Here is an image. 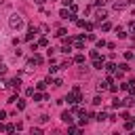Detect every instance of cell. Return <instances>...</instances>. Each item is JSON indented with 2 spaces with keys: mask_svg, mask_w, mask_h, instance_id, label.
<instances>
[{
  "mask_svg": "<svg viewBox=\"0 0 135 135\" xmlns=\"http://www.w3.org/2000/svg\"><path fill=\"white\" fill-rule=\"evenodd\" d=\"M116 36H118V38H127V32H124V27H116Z\"/></svg>",
  "mask_w": 135,
  "mask_h": 135,
  "instance_id": "obj_11",
  "label": "cell"
},
{
  "mask_svg": "<svg viewBox=\"0 0 135 135\" xmlns=\"http://www.w3.org/2000/svg\"><path fill=\"white\" fill-rule=\"evenodd\" d=\"M124 129H127V131H133V129H135V122H133V120H127V122H124Z\"/></svg>",
  "mask_w": 135,
  "mask_h": 135,
  "instance_id": "obj_16",
  "label": "cell"
},
{
  "mask_svg": "<svg viewBox=\"0 0 135 135\" xmlns=\"http://www.w3.org/2000/svg\"><path fill=\"white\" fill-rule=\"evenodd\" d=\"M95 19H97V23H101V21H105V19H108V13H105L103 8H99V11L95 13Z\"/></svg>",
  "mask_w": 135,
  "mask_h": 135,
  "instance_id": "obj_5",
  "label": "cell"
},
{
  "mask_svg": "<svg viewBox=\"0 0 135 135\" xmlns=\"http://www.w3.org/2000/svg\"><path fill=\"white\" fill-rule=\"evenodd\" d=\"M97 42V49H101V46H105V40H95Z\"/></svg>",
  "mask_w": 135,
  "mask_h": 135,
  "instance_id": "obj_28",
  "label": "cell"
},
{
  "mask_svg": "<svg viewBox=\"0 0 135 135\" xmlns=\"http://www.w3.org/2000/svg\"><path fill=\"white\" fill-rule=\"evenodd\" d=\"M101 30H103V32H110V30H112V25H110L108 21H103V23H101Z\"/></svg>",
  "mask_w": 135,
  "mask_h": 135,
  "instance_id": "obj_19",
  "label": "cell"
},
{
  "mask_svg": "<svg viewBox=\"0 0 135 135\" xmlns=\"http://www.w3.org/2000/svg\"><path fill=\"white\" fill-rule=\"evenodd\" d=\"M6 89H11V91H19V89H21V78L17 76V78H13V80H8V84H6Z\"/></svg>",
  "mask_w": 135,
  "mask_h": 135,
  "instance_id": "obj_3",
  "label": "cell"
},
{
  "mask_svg": "<svg viewBox=\"0 0 135 135\" xmlns=\"http://www.w3.org/2000/svg\"><path fill=\"white\" fill-rule=\"evenodd\" d=\"M110 82H112V78H108V80H99V82H97V91H105V89L110 86Z\"/></svg>",
  "mask_w": 135,
  "mask_h": 135,
  "instance_id": "obj_7",
  "label": "cell"
},
{
  "mask_svg": "<svg viewBox=\"0 0 135 135\" xmlns=\"http://www.w3.org/2000/svg\"><path fill=\"white\" fill-rule=\"evenodd\" d=\"M74 61H76V63H84V55H76Z\"/></svg>",
  "mask_w": 135,
  "mask_h": 135,
  "instance_id": "obj_21",
  "label": "cell"
},
{
  "mask_svg": "<svg viewBox=\"0 0 135 135\" xmlns=\"http://www.w3.org/2000/svg\"><path fill=\"white\" fill-rule=\"evenodd\" d=\"M13 103H17V110H25V101L23 99H15Z\"/></svg>",
  "mask_w": 135,
  "mask_h": 135,
  "instance_id": "obj_14",
  "label": "cell"
},
{
  "mask_svg": "<svg viewBox=\"0 0 135 135\" xmlns=\"http://www.w3.org/2000/svg\"><path fill=\"white\" fill-rule=\"evenodd\" d=\"M36 34H38V27H36V25H30V30H27V34H25V40H32Z\"/></svg>",
  "mask_w": 135,
  "mask_h": 135,
  "instance_id": "obj_6",
  "label": "cell"
},
{
  "mask_svg": "<svg viewBox=\"0 0 135 135\" xmlns=\"http://www.w3.org/2000/svg\"><path fill=\"white\" fill-rule=\"evenodd\" d=\"M36 4H38V6H42V4H44V0H36Z\"/></svg>",
  "mask_w": 135,
  "mask_h": 135,
  "instance_id": "obj_34",
  "label": "cell"
},
{
  "mask_svg": "<svg viewBox=\"0 0 135 135\" xmlns=\"http://www.w3.org/2000/svg\"><path fill=\"white\" fill-rule=\"evenodd\" d=\"M72 2H74V0H63V6H65V8H68V6H70V4H72Z\"/></svg>",
  "mask_w": 135,
  "mask_h": 135,
  "instance_id": "obj_30",
  "label": "cell"
},
{
  "mask_svg": "<svg viewBox=\"0 0 135 135\" xmlns=\"http://www.w3.org/2000/svg\"><path fill=\"white\" fill-rule=\"evenodd\" d=\"M38 44H40V46H49V40H46V38H40V42H38Z\"/></svg>",
  "mask_w": 135,
  "mask_h": 135,
  "instance_id": "obj_25",
  "label": "cell"
},
{
  "mask_svg": "<svg viewBox=\"0 0 135 135\" xmlns=\"http://www.w3.org/2000/svg\"><path fill=\"white\" fill-rule=\"evenodd\" d=\"M46 84H49L46 80H40V82H38L36 86H38V91H44V89H46Z\"/></svg>",
  "mask_w": 135,
  "mask_h": 135,
  "instance_id": "obj_18",
  "label": "cell"
},
{
  "mask_svg": "<svg viewBox=\"0 0 135 135\" xmlns=\"http://www.w3.org/2000/svg\"><path fill=\"white\" fill-rule=\"evenodd\" d=\"M15 131V124H6V133H13Z\"/></svg>",
  "mask_w": 135,
  "mask_h": 135,
  "instance_id": "obj_29",
  "label": "cell"
},
{
  "mask_svg": "<svg viewBox=\"0 0 135 135\" xmlns=\"http://www.w3.org/2000/svg\"><path fill=\"white\" fill-rule=\"evenodd\" d=\"M0 131H6V124H2V122H0Z\"/></svg>",
  "mask_w": 135,
  "mask_h": 135,
  "instance_id": "obj_33",
  "label": "cell"
},
{
  "mask_svg": "<svg viewBox=\"0 0 135 135\" xmlns=\"http://www.w3.org/2000/svg\"><path fill=\"white\" fill-rule=\"evenodd\" d=\"M4 74H6V65H4V63H0V76H4Z\"/></svg>",
  "mask_w": 135,
  "mask_h": 135,
  "instance_id": "obj_27",
  "label": "cell"
},
{
  "mask_svg": "<svg viewBox=\"0 0 135 135\" xmlns=\"http://www.w3.org/2000/svg\"><path fill=\"white\" fill-rule=\"evenodd\" d=\"M105 118H108V114H105V112H99V114L95 116V120H97V122H103Z\"/></svg>",
  "mask_w": 135,
  "mask_h": 135,
  "instance_id": "obj_15",
  "label": "cell"
},
{
  "mask_svg": "<svg viewBox=\"0 0 135 135\" xmlns=\"http://www.w3.org/2000/svg\"><path fill=\"white\" fill-rule=\"evenodd\" d=\"M95 4H97V6H103V4H105V0H95Z\"/></svg>",
  "mask_w": 135,
  "mask_h": 135,
  "instance_id": "obj_31",
  "label": "cell"
},
{
  "mask_svg": "<svg viewBox=\"0 0 135 135\" xmlns=\"http://www.w3.org/2000/svg\"><path fill=\"white\" fill-rule=\"evenodd\" d=\"M65 34H68V32H65V30H63V27H59V30H57V34H55V36H57V38H65Z\"/></svg>",
  "mask_w": 135,
  "mask_h": 135,
  "instance_id": "obj_17",
  "label": "cell"
},
{
  "mask_svg": "<svg viewBox=\"0 0 135 135\" xmlns=\"http://www.w3.org/2000/svg\"><path fill=\"white\" fill-rule=\"evenodd\" d=\"M61 120H63L65 124H72V120H74V112H61Z\"/></svg>",
  "mask_w": 135,
  "mask_h": 135,
  "instance_id": "obj_4",
  "label": "cell"
},
{
  "mask_svg": "<svg viewBox=\"0 0 135 135\" xmlns=\"http://www.w3.org/2000/svg\"><path fill=\"white\" fill-rule=\"evenodd\" d=\"M63 101H68L70 105H76L78 101H82V95H80V86H74V89H72V93H70V95L63 99Z\"/></svg>",
  "mask_w": 135,
  "mask_h": 135,
  "instance_id": "obj_2",
  "label": "cell"
},
{
  "mask_svg": "<svg viewBox=\"0 0 135 135\" xmlns=\"http://www.w3.org/2000/svg\"><path fill=\"white\" fill-rule=\"evenodd\" d=\"M23 17L19 15V13H13L11 17H8V25H11V30H21L23 27Z\"/></svg>",
  "mask_w": 135,
  "mask_h": 135,
  "instance_id": "obj_1",
  "label": "cell"
},
{
  "mask_svg": "<svg viewBox=\"0 0 135 135\" xmlns=\"http://www.w3.org/2000/svg\"><path fill=\"white\" fill-rule=\"evenodd\" d=\"M124 6H127V2H124V0H120V2H114V11H122Z\"/></svg>",
  "mask_w": 135,
  "mask_h": 135,
  "instance_id": "obj_9",
  "label": "cell"
},
{
  "mask_svg": "<svg viewBox=\"0 0 135 135\" xmlns=\"http://www.w3.org/2000/svg\"><path fill=\"white\" fill-rule=\"evenodd\" d=\"M2 118H6V112H4V110H0V120H2Z\"/></svg>",
  "mask_w": 135,
  "mask_h": 135,
  "instance_id": "obj_32",
  "label": "cell"
},
{
  "mask_svg": "<svg viewBox=\"0 0 135 135\" xmlns=\"http://www.w3.org/2000/svg\"><path fill=\"white\" fill-rule=\"evenodd\" d=\"M72 42H74L76 49H82V46H84V40H82V38H76V40H72Z\"/></svg>",
  "mask_w": 135,
  "mask_h": 135,
  "instance_id": "obj_12",
  "label": "cell"
},
{
  "mask_svg": "<svg viewBox=\"0 0 135 135\" xmlns=\"http://www.w3.org/2000/svg\"><path fill=\"white\" fill-rule=\"evenodd\" d=\"M32 97H34V101H42V99H49V97H46V95H42V93H34Z\"/></svg>",
  "mask_w": 135,
  "mask_h": 135,
  "instance_id": "obj_13",
  "label": "cell"
},
{
  "mask_svg": "<svg viewBox=\"0 0 135 135\" xmlns=\"http://www.w3.org/2000/svg\"><path fill=\"white\" fill-rule=\"evenodd\" d=\"M112 105H114V108H122V105H124V103H122V101H120V99H118V97H116V99H114V101H112Z\"/></svg>",
  "mask_w": 135,
  "mask_h": 135,
  "instance_id": "obj_20",
  "label": "cell"
},
{
  "mask_svg": "<svg viewBox=\"0 0 135 135\" xmlns=\"http://www.w3.org/2000/svg\"><path fill=\"white\" fill-rule=\"evenodd\" d=\"M103 68H105V72H108V74H112V72H116V65H114L112 61H110V63H105Z\"/></svg>",
  "mask_w": 135,
  "mask_h": 135,
  "instance_id": "obj_10",
  "label": "cell"
},
{
  "mask_svg": "<svg viewBox=\"0 0 135 135\" xmlns=\"http://www.w3.org/2000/svg\"><path fill=\"white\" fill-rule=\"evenodd\" d=\"M129 32L135 36V21H131V23H129Z\"/></svg>",
  "mask_w": 135,
  "mask_h": 135,
  "instance_id": "obj_24",
  "label": "cell"
},
{
  "mask_svg": "<svg viewBox=\"0 0 135 135\" xmlns=\"http://www.w3.org/2000/svg\"><path fill=\"white\" fill-rule=\"evenodd\" d=\"M133 57H135V55H133V53H131V51H127V53H124V59H127V61H131V59H133Z\"/></svg>",
  "mask_w": 135,
  "mask_h": 135,
  "instance_id": "obj_22",
  "label": "cell"
},
{
  "mask_svg": "<svg viewBox=\"0 0 135 135\" xmlns=\"http://www.w3.org/2000/svg\"><path fill=\"white\" fill-rule=\"evenodd\" d=\"M42 133V129H38V127H32V135H40Z\"/></svg>",
  "mask_w": 135,
  "mask_h": 135,
  "instance_id": "obj_23",
  "label": "cell"
},
{
  "mask_svg": "<svg viewBox=\"0 0 135 135\" xmlns=\"http://www.w3.org/2000/svg\"><path fill=\"white\" fill-rule=\"evenodd\" d=\"M118 68H120V70H122V72H129V70H131V68H129V65H127V63H120V65H118Z\"/></svg>",
  "mask_w": 135,
  "mask_h": 135,
  "instance_id": "obj_26",
  "label": "cell"
},
{
  "mask_svg": "<svg viewBox=\"0 0 135 135\" xmlns=\"http://www.w3.org/2000/svg\"><path fill=\"white\" fill-rule=\"evenodd\" d=\"M78 27H84V30H93V23L91 21H82V19H76Z\"/></svg>",
  "mask_w": 135,
  "mask_h": 135,
  "instance_id": "obj_8",
  "label": "cell"
},
{
  "mask_svg": "<svg viewBox=\"0 0 135 135\" xmlns=\"http://www.w3.org/2000/svg\"><path fill=\"white\" fill-rule=\"evenodd\" d=\"M0 2H2V0H0Z\"/></svg>",
  "mask_w": 135,
  "mask_h": 135,
  "instance_id": "obj_35",
  "label": "cell"
}]
</instances>
